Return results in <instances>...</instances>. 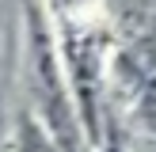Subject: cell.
Returning a JSON list of instances; mask_svg holds the SVG:
<instances>
[{"mask_svg":"<svg viewBox=\"0 0 156 152\" xmlns=\"http://www.w3.org/2000/svg\"><path fill=\"white\" fill-rule=\"evenodd\" d=\"M15 152H65V144L53 141L50 129H46L38 118L23 114L19 126H15Z\"/></svg>","mask_w":156,"mask_h":152,"instance_id":"obj_1","label":"cell"}]
</instances>
